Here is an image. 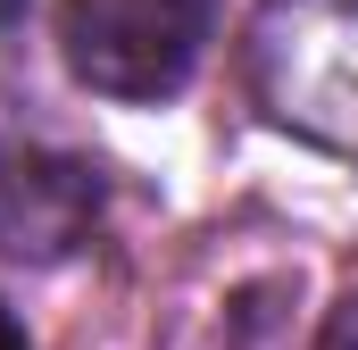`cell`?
Masks as SVG:
<instances>
[{"mask_svg":"<svg viewBox=\"0 0 358 350\" xmlns=\"http://www.w3.org/2000/svg\"><path fill=\"white\" fill-rule=\"evenodd\" d=\"M217 0H59V50L108 100H167L200 67Z\"/></svg>","mask_w":358,"mask_h":350,"instance_id":"obj_1","label":"cell"},{"mask_svg":"<svg viewBox=\"0 0 358 350\" xmlns=\"http://www.w3.org/2000/svg\"><path fill=\"white\" fill-rule=\"evenodd\" d=\"M100 217V175L67 150L0 134V259H67Z\"/></svg>","mask_w":358,"mask_h":350,"instance_id":"obj_2","label":"cell"},{"mask_svg":"<svg viewBox=\"0 0 358 350\" xmlns=\"http://www.w3.org/2000/svg\"><path fill=\"white\" fill-rule=\"evenodd\" d=\"M317 350H358V292L334 309V326H325V342H317Z\"/></svg>","mask_w":358,"mask_h":350,"instance_id":"obj_3","label":"cell"},{"mask_svg":"<svg viewBox=\"0 0 358 350\" xmlns=\"http://www.w3.org/2000/svg\"><path fill=\"white\" fill-rule=\"evenodd\" d=\"M0 350H25V334H17V317L0 309Z\"/></svg>","mask_w":358,"mask_h":350,"instance_id":"obj_4","label":"cell"}]
</instances>
